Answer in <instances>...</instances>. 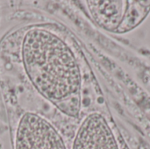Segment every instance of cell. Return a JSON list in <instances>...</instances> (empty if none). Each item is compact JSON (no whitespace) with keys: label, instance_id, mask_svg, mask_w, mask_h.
<instances>
[{"label":"cell","instance_id":"1","mask_svg":"<svg viewBox=\"0 0 150 149\" xmlns=\"http://www.w3.org/2000/svg\"><path fill=\"white\" fill-rule=\"evenodd\" d=\"M21 54L36 90L65 115L77 118L82 76L76 56L65 41L46 29L32 28L24 37Z\"/></svg>","mask_w":150,"mask_h":149},{"label":"cell","instance_id":"2","mask_svg":"<svg viewBox=\"0 0 150 149\" xmlns=\"http://www.w3.org/2000/svg\"><path fill=\"white\" fill-rule=\"evenodd\" d=\"M15 149H67L54 126L45 118L33 112L25 113L19 120Z\"/></svg>","mask_w":150,"mask_h":149},{"label":"cell","instance_id":"3","mask_svg":"<svg viewBox=\"0 0 150 149\" xmlns=\"http://www.w3.org/2000/svg\"><path fill=\"white\" fill-rule=\"evenodd\" d=\"M72 149H120V148L106 119L98 112H92L81 123Z\"/></svg>","mask_w":150,"mask_h":149},{"label":"cell","instance_id":"4","mask_svg":"<svg viewBox=\"0 0 150 149\" xmlns=\"http://www.w3.org/2000/svg\"><path fill=\"white\" fill-rule=\"evenodd\" d=\"M89 12L95 23L111 32H117L127 10V1L95 0L86 1Z\"/></svg>","mask_w":150,"mask_h":149},{"label":"cell","instance_id":"5","mask_svg":"<svg viewBox=\"0 0 150 149\" xmlns=\"http://www.w3.org/2000/svg\"><path fill=\"white\" fill-rule=\"evenodd\" d=\"M150 13V1H127L124 19L116 33H127L139 26Z\"/></svg>","mask_w":150,"mask_h":149}]
</instances>
